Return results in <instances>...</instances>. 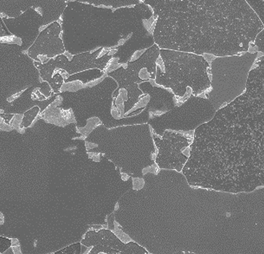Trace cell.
<instances>
[{
    "label": "cell",
    "instance_id": "obj_1",
    "mask_svg": "<svg viewBox=\"0 0 264 254\" xmlns=\"http://www.w3.org/2000/svg\"><path fill=\"white\" fill-rule=\"evenodd\" d=\"M127 41V40H126V39H120L119 41H118V43H117V45L115 46H122L123 45L124 43H125V42Z\"/></svg>",
    "mask_w": 264,
    "mask_h": 254
},
{
    "label": "cell",
    "instance_id": "obj_2",
    "mask_svg": "<svg viewBox=\"0 0 264 254\" xmlns=\"http://www.w3.org/2000/svg\"><path fill=\"white\" fill-rule=\"evenodd\" d=\"M117 51V49H110V50H109L108 51V55L109 56V55H114L115 53Z\"/></svg>",
    "mask_w": 264,
    "mask_h": 254
},
{
    "label": "cell",
    "instance_id": "obj_3",
    "mask_svg": "<svg viewBox=\"0 0 264 254\" xmlns=\"http://www.w3.org/2000/svg\"><path fill=\"white\" fill-rule=\"evenodd\" d=\"M64 55H65V56L67 57L68 59L69 60H71L72 57H73V55L71 54V53H70L68 52H67V51H66L65 53H64Z\"/></svg>",
    "mask_w": 264,
    "mask_h": 254
},
{
    "label": "cell",
    "instance_id": "obj_4",
    "mask_svg": "<svg viewBox=\"0 0 264 254\" xmlns=\"http://www.w3.org/2000/svg\"><path fill=\"white\" fill-rule=\"evenodd\" d=\"M3 112V110H0V114H1L2 112Z\"/></svg>",
    "mask_w": 264,
    "mask_h": 254
}]
</instances>
